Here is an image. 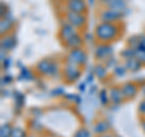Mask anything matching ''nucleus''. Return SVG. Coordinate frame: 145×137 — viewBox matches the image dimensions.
I'll return each mask as SVG.
<instances>
[{
	"instance_id": "nucleus-13",
	"label": "nucleus",
	"mask_w": 145,
	"mask_h": 137,
	"mask_svg": "<svg viewBox=\"0 0 145 137\" xmlns=\"http://www.w3.org/2000/svg\"><path fill=\"white\" fill-rule=\"evenodd\" d=\"M16 45V38L13 35H3L1 40V50L3 51H7V50H12Z\"/></svg>"
},
{
	"instance_id": "nucleus-6",
	"label": "nucleus",
	"mask_w": 145,
	"mask_h": 137,
	"mask_svg": "<svg viewBox=\"0 0 145 137\" xmlns=\"http://www.w3.org/2000/svg\"><path fill=\"white\" fill-rule=\"evenodd\" d=\"M67 12H76V13H85L87 10V4L85 0H68L65 3Z\"/></svg>"
},
{
	"instance_id": "nucleus-20",
	"label": "nucleus",
	"mask_w": 145,
	"mask_h": 137,
	"mask_svg": "<svg viewBox=\"0 0 145 137\" xmlns=\"http://www.w3.org/2000/svg\"><path fill=\"white\" fill-rule=\"evenodd\" d=\"M135 57L138 58V60L145 65V50L143 49H135Z\"/></svg>"
},
{
	"instance_id": "nucleus-30",
	"label": "nucleus",
	"mask_w": 145,
	"mask_h": 137,
	"mask_svg": "<svg viewBox=\"0 0 145 137\" xmlns=\"http://www.w3.org/2000/svg\"><path fill=\"white\" fill-rule=\"evenodd\" d=\"M29 137H34V136H29Z\"/></svg>"
},
{
	"instance_id": "nucleus-14",
	"label": "nucleus",
	"mask_w": 145,
	"mask_h": 137,
	"mask_svg": "<svg viewBox=\"0 0 145 137\" xmlns=\"http://www.w3.org/2000/svg\"><path fill=\"white\" fill-rule=\"evenodd\" d=\"M64 44H65L70 50H71V49H79V47L82 46V38H81L80 34L78 33V34L72 35L70 39H68Z\"/></svg>"
},
{
	"instance_id": "nucleus-18",
	"label": "nucleus",
	"mask_w": 145,
	"mask_h": 137,
	"mask_svg": "<svg viewBox=\"0 0 145 137\" xmlns=\"http://www.w3.org/2000/svg\"><path fill=\"white\" fill-rule=\"evenodd\" d=\"M94 74H96V76L99 78V79H105L106 75H108L106 67L102 66V65L96 66V68H94Z\"/></svg>"
},
{
	"instance_id": "nucleus-29",
	"label": "nucleus",
	"mask_w": 145,
	"mask_h": 137,
	"mask_svg": "<svg viewBox=\"0 0 145 137\" xmlns=\"http://www.w3.org/2000/svg\"><path fill=\"white\" fill-rule=\"evenodd\" d=\"M102 1H103V4H104V3H105V1H108V0H102Z\"/></svg>"
},
{
	"instance_id": "nucleus-27",
	"label": "nucleus",
	"mask_w": 145,
	"mask_h": 137,
	"mask_svg": "<svg viewBox=\"0 0 145 137\" xmlns=\"http://www.w3.org/2000/svg\"><path fill=\"white\" fill-rule=\"evenodd\" d=\"M142 125H143V130L145 131V120H143V123H142Z\"/></svg>"
},
{
	"instance_id": "nucleus-26",
	"label": "nucleus",
	"mask_w": 145,
	"mask_h": 137,
	"mask_svg": "<svg viewBox=\"0 0 145 137\" xmlns=\"http://www.w3.org/2000/svg\"><path fill=\"white\" fill-rule=\"evenodd\" d=\"M97 137H112V135H109V134H102V135H99Z\"/></svg>"
},
{
	"instance_id": "nucleus-15",
	"label": "nucleus",
	"mask_w": 145,
	"mask_h": 137,
	"mask_svg": "<svg viewBox=\"0 0 145 137\" xmlns=\"http://www.w3.org/2000/svg\"><path fill=\"white\" fill-rule=\"evenodd\" d=\"M143 63L140 62L137 57H131V58H127L126 63H125V67L127 68L128 70H132V72H137L140 69Z\"/></svg>"
},
{
	"instance_id": "nucleus-19",
	"label": "nucleus",
	"mask_w": 145,
	"mask_h": 137,
	"mask_svg": "<svg viewBox=\"0 0 145 137\" xmlns=\"http://www.w3.org/2000/svg\"><path fill=\"white\" fill-rule=\"evenodd\" d=\"M12 129L8 124H4L0 129V136L1 137H11V134H12Z\"/></svg>"
},
{
	"instance_id": "nucleus-23",
	"label": "nucleus",
	"mask_w": 145,
	"mask_h": 137,
	"mask_svg": "<svg viewBox=\"0 0 145 137\" xmlns=\"http://www.w3.org/2000/svg\"><path fill=\"white\" fill-rule=\"evenodd\" d=\"M99 99H101V102L103 104H106L108 101H110V98H109V96H106V91L105 90H102L101 94H99Z\"/></svg>"
},
{
	"instance_id": "nucleus-16",
	"label": "nucleus",
	"mask_w": 145,
	"mask_h": 137,
	"mask_svg": "<svg viewBox=\"0 0 145 137\" xmlns=\"http://www.w3.org/2000/svg\"><path fill=\"white\" fill-rule=\"evenodd\" d=\"M109 129H110V125L104 120H99L98 123H96V125H94V132H96L97 135L106 134L109 131Z\"/></svg>"
},
{
	"instance_id": "nucleus-9",
	"label": "nucleus",
	"mask_w": 145,
	"mask_h": 137,
	"mask_svg": "<svg viewBox=\"0 0 145 137\" xmlns=\"http://www.w3.org/2000/svg\"><path fill=\"white\" fill-rule=\"evenodd\" d=\"M112 52V47L106 43H102L101 45H98L94 51V56L97 60H106V57H109V55Z\"/></svg>"
},
{
	"instance_id": "nucleus-22",
	"label": "nucleus",
	"mask_w": 145,
	"mask_h": 137,
	"mask_svg": "<svg viewBox=\"0 0 145 137\" xmlns=\"http://www.w3.org/2000/svg\"><path fill=\"white\" fill-rule=\"evenodd\" d=\"M74 137H89V131L87 129H85V127H82V129H80L74 135Z\"/></svg>"
},
{
	"instance_id": "nucleus-4",
	"label": "nucleus",
	"mask_w": 145,
	"mask_h": 137,
	"mask_svg": "<svg viewBox=\"0 0 145 137\" xmlns=\"http://www.w3.org/2000/svg\"><path fill=\"white\" fill-rule=\"evenodd\" d=\"M63 74H64V78L68 83H74L81 76V69L80 66L72 65V63H67V66L63 69Z\"/></svg>"
},
{
	"instance_id": "nucleus-11",
	"label": "nucleus",
	"mask_w": 145,
	"mask_h": 137,
	"mask_svg": "<svg viewBox=\"0 0 145 137\" xmlns=\"http://www.w3.org/2000/svg\"><path fill=\"white\" fill-rule=\"evenodd\" d=\"M104 5H106L108 9H112V10L123 12L126 10V0H108V1L104 3Z\"/></svg>"
},
{
	"instance_id": "nucleus-17",
	"label": "nucleus",
	"mask_w": 145,
	"mask_h": 137,
	"mask_svg": "<svg viewBox=\"0 0 145 137\" xmlns=\"http://www.w3.org/2000/svg\"><path fill=\"white\" fill-rule=\"evenodd\" d=\"M12 24H13L12 20H8L6 16L3 17V20H1V34H3V35L6 34L7 32L12 28Z\"/></svg>"
},
{
	"instance_id": "nucleus-8",
	"label": "nucleus",
	"mask_w": 145,
	"mask_h": 137,
	"mask_svg": "<svg viewBox=\"0 0 145 137\" xmlns=\"http://www.w3.org/2000/svg\"><path fill=\"white\" fill-rule=\"evenodd\" d=\"M78 33H79V32H78V28H76V27L70 24L69 22H64V23L62 24V27H61L59 36H61V39L63 40V41L65 43L68 39H70L72 35H75Z\"/></svg>"
},
{
	"instance_id": "nucleus-3",
	"label": "nucleus",
	"mask_w": 145,
	"mask_h": 137,
	"mask_svg": "<svg viewBox=\"0 0 145 137\" xmlns=\"http://www.w3.org/2000/svg\"><path fill=\"white\" fill-rule=\"evenodd\" d=\"M36 70L44 75H54L58 72V65L50 60H42L38 63Z\"/></svg>"
},
{
	"instance_id": "nucleus-31",
	"label": "nucleus",
	"mask_w": 145,
	"mask_h": 137,
	"mask_svg": "<svg viewBox=\"0 0 145 137\" xmlns=\"http://www.w3.org/2000/svg\"><path fill=\"white\" fill-rule=\"evenodd\" d=\"M65 1H68V0H65Z\"/></svg>"
},
{
	"instance_id": "nucleus-28",
	"label": "nucleus",
	"mask_w": 145,
	"mask_h": 137,
	"mask_svg": "<svg viewBox=\"0 0 145 137\" xmlns=\"http://www.w3.org/2000/svg\"><path fill=\"white\" fill-rule=\"evenodd\" d=\"M143 92L145 94V86H144V88H143Z\"/></svg>"
},
{
	"instance_id": "nucleus-2",
	"label": "nucleus",
	"mask_w": 145,
	"mask_h": 137,
	"mask_svg": "<svg viewBox=\"0 0 145 137\" xmlns=\"http://www.w3.org/2000/svg\"><path fill=\"white\" fill-rule=\"evenodd\" d=\"M67 61L69 63H72V65H76V66H84L86 61H87V55H86L85 50H82V47L71 49L70 52L68 53Z\"/></svg>"
},
{
	"instance_id": "nucleus-25",
	"label": "nucleus",
	"mask_w": 145,
	"mask_h": 137,
	"mask_svg": "<svg viewBox=\"0 0 145 137\" xmlns=\"http://www.w3.org/2000/svg\"><path fill=\"white\" fill-rule=\"evenodd\" d=\"M139 112H140V114L145 115V98L139 103Z\"/></svg>"
},
{
	"instance_id": "nucleus-1",
	"label": "nucleus",
	"mask_w": 145,
	"mask_h": 137,
	"mask_svg": "<svg viewBox=\"0 0 145 137\" xmlns=\"http://www.w3.org/2000/svg\"><path fill=\"white\" fill-rule=\"evenodd\" d=\"M120 34V27L117 23L111 22H101L94 30V35L101 43L109 44L112 40H115Z\"/></svg>"
},
{
	"instance_id": "nucleus-5",
	"label": "nucleus",
	"mask_w": 145,
	"mask_h": 137,
	"mask_svg": "<svg viewBox=\"0 0 145 137\" xmlns=\"http://www.w3.org/2000/svg\"><path fill=\"white\" fill-rule=\"evenodd\" d=\"M65 20L70 24L76 27V28H82V27H85L86 22H87V18H86L84 13H76V12H69V11L65 13Z\"/></svg>"
},
{
	"instance_id": "nucleus-10",
	"label": "nucleus",
	"mask_w": 145,
	"mask_h": 137,
	"mask_svg": "<svg viewBox=\"0 0 145 137\" xmlns=\"http://www.w3.org/2000/svg\"><path fill=\"white\" fill-rule=\"evenodd\" d=\"M121 90H122V94H123V97L129 99V98H133L137 95L138 86L133 83H126L121 86Z\"/></svg>"
},
{
	"instance_id": "nucleus-21",
	"label": "nucleus",
	"mask_w": 145,
	"mask_h": 137,
	"mask_svg": "<svg viewBox=\"0 0 145 137\" xmlns=\"http://www.w3.org/2000/svg\"><path fill=\"white\" fill-rule=\"evenodd\" d=\"M11 137H27V136H25L24 130L20 129V127H15V129H12Z\"/></svg>"
},
{
	"instance_id": "nucleus-24",
	"label": "nucleus",
	"mask_w": 145,
	"mask_h": 137,
	"mask_svg": "<svg viewBox=\"0 0 145 137\" xmlns=\"http://www.w3.org/2000/svg\"><path fill=\"white\" fill-rule=\"evenodd\" d=\"M126 69H127L126 67H120V66H116V67H115V69H114V72H115V74H116V75H125Z\"/></svg>"
},
{
	"instance_id": "nucleus-12",
	"label": "nucleus",
	"mask_w": 145,
	"mask_h": 137,
	"mask_svg": "<svg viewBox=\"0 0 145 137\" xmlns=\"http://www.w3.org/2000/svg\"><path fill=\"white\" fill-rule=\"evenodd\" d=\"M109 98H110V101L114 103V104H119L122 102V99H123V94H122V90L121 88H112L110 90V94H109Z\"/></svg>"
},
{
	"instance_id": "nucleus-7",
	"label": "nucleus",
	"mask_w": 145,
	"mask_h": 137,
	"mask_svg": "<svg viewBox=\"0 0 145 137\" xmlns=\"http://www.w3.org/2000/svg\"><path fill=\"white\" fill-rule=\"evenodd\" d=\"M122 18V12L112 10V9H105L104 11L101 12V21L102 22H111V23H116Z\"/></svg>"
}]
</instances>
